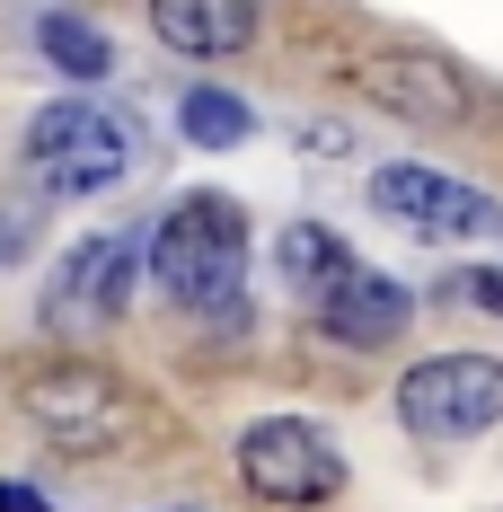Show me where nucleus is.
Here are the masks:
<instances>
[{
    "label": "nucleus",
    "instance_id": "f257e3e1",
    "mask_svg": "<svg viewBox=\"0 0 503 512\" xmlns=\"http://www.w3.org/2000/svg\"><path fill=\"white\" fill-rule=\"evenodd\" d=\"M239 265H248V212L230 204V195H186L151 230V283L186 309L230 301L239 292Z\"/></svg>",
    "mask_w": 503,
    "mask_h": 512
},
{
    "label": "nucleus",
    "instance_id": "f03ea898",
    "mask_svg": "<svg viewBox=\"0 0 503 512\" xmlns=\"http://www.w3.org/2000/svg\"><path fill=\"white\" fill-rule=\"evenodd\" d=\"M18 407H27V424L45 433L53 451H71V460H98V451H115V442H133V424H142L133 389H124L115 371L71 362V354L36 362V371L18 380Z\"/></svg>",
    "mask_w": 503,
    "mask_h": 512
},
{
    "label": "nucleus",
    "instance_id": "7ed1b4c3",
    "mask_svg": "<svg viewBox=\"0 0 503 512\" xmlns=\"http://www.w3.org/2000/svg\"><path fill=\"white\" fill-rule=\"evenodd\" d=\"M124 168H133V124L89 106V98H62L27 124V177L45 195H98Z\"/></svg>",
    "mask_w": 503,
    "mask_h": 512
},
{
    "label": "nucleus",
    "instance_id": "20e7f679",
    "mask_svg": "<svg viewBox=\"0 0 503 512\" xmlns=\"http://www.w3.org/2000/svg\"><path fill=\"white\" fill-rule=\"evenodd\" d=\"M398 415L433 442H477L503 424V362L495 354H433L398 380Z\"/></svg>",
    "mask_w": 503,
    "mask_h": 512
},
{
    "label": "nucleus",
    "instance_id": "39448f33",
    "mask_svg": "<svg viewBox=\"0 0 503 512\" xmlns=\"http://www.w3.org/2000/svg\"><path fill=\"white\" fill-rule=\"evenodd\" d=\"M239 486L265 495V504H327V495H345V460L318 424L265 415V424L239 433Z\"/></svg>",
    "mask_w": 503,
    "mask_h": 512
},
{
    "label": "nucleus",
    "instance_id": "423d86ee",
    "mask_svg": "<svg viewBox=\"0 0 503 512\" xmlns=\"http://www.w3.org/2000/svg\"><path fill=\"white\" fill-rule=\"evenodd\" d=\"M371 212H389V221L415 230V239H495L503 230L495 195L459 186V177H442V168H380V177H371Z\"/></svg>",
    "mask_w": 503,
    "mask_h": 512
},
{
    "label": "nucleus",
    "instance_id": "0eeeda50",
    "mask_svg": "<svg viewBox=\"0 0 503 512\" xmlns=\"http://www.w3.org/2000/svg\"><path fill=\"white\" fill-rule=\"evenodd\" d=\"M133 274H142L133 239H80V248H71V265L53 274V292H45V327H53V336L115 327V318H124V301H133Z\"/></svg>",
    "mask_w": 503,
    "mask_h": 512
},
{
    "label": "nucleus",
    "instance_id": "6e6552de",
    "mask_svg": "<svg viewBox=\"0 0 503 512\" xmlns=\"http://www.w3.org/2000/svg\"><path fill=\"white\" fill-rule=\"evenodd\" d=\"M362 98L406 115V124H459L468 115V80L442 53H371L362 62Z\"/></svg>",
    "mask_w": 503,
    "mask_h": 512
},
{
    "label": "nucleus",
    "instance_id": "1a4fd4ad",
    "mask_svg": "<svg viewBox=\"0 0 503 512\" xmlns=\"http://www.w3.org/2000/svg\"><path fill=\"white\" fill-rule=\"evenodd\" d=\"M406 327V292L389 274H371V265H353L345 283L318 301V336H336V345H389Z\"/></svg>",
    "mask_w": 503,
    "mask_h": 512
},
{
    "label": "nucleus",
    "instance_id": "9d476101",
    "mask_svg": "<svg viewBox=\"0 0 503 512\" xmlns=\"http://www.w3.org/2000/svg\"><path fill=\"white\" fill-rule=\"evenodd\" d=\"M151 27H159V45L195 53V62L256 45V9H248V0H159V9H151Z\"/></svg>",
    "mask_w": 503,
    "mask_h": 512
},
{
    "label": "nucleus",
    "instance_id": "9b49d317",
    "mask_svg": "<svg viewBox=\"0 0 503 512\" xmlns=\"http://www.w3.org/2000/svg\"><path fill=\"white\" fill-rule=\"evenodd\" d=\"M274 274H283L292 292H309V301H327V292L353 274V248L336 239V230H318V221H292V230L274 239Z\"/></svg>",
    "mask_w": 503,
    "mask_h": 512
},
{
    "label": "nucleus",
    "instance_id": "f8f14e48",
    "mask_svg": "<svg viewBox=\"0 0 503 512\" xmlns=\"http://www.w3.org/2000/svg\"><path fill=\"white\" fill-rule=\"evenodd\" d=\"M177 124H186V142H203V151H230V142H248V106L230 98V89H186Z\"/></svg>",
    "mask_w": 503,
    "mask_h": 512
},
{
    "label": "nucleus",
    "instance_id": "ddd939ff",
    "mask_svg": "<svg viewBox=\"0 0 503 512\" xmlns=\"http://www.w3.org/2000/svg\"><path fill=\"white\" fill-rule=\"evenodd\" d=\"M36 45H45L71 80H106V62H115L106 36H98V27H80V18H36Z\"/></svg>",
    "mask_w": 503,
    "mask_h": 512
},
{
    "label": "nucleus",
    "instance_id": "4468645a",
    "mask_svg": "<svg viewBox=\"0 0 503 512\" xmlns=\"http://www.w3.org/2000/svg\"><path fill=\"white\" fill-rule=\"evenodd\" d=\"M459 283H468V301H477V309H495V318H503V265H477V274H459Z\"/></svg>",
    "mask_w": 503,
    "mask_h": 512
},
{
    "label": "nucleus",
    "instance_id": "2eb2a0df",
    "mask_svg": "<svg viewBox=\"0 0 503 512\" xmlns=\"http://www.w3.org/2000/svg\"><path fill=\"white\" fill-rule=\"evenodd\" d=\"M0 512H53V504L27 486V477H0Z\"/></svg>",
    "mask_w": 503,
    "mask_h": 512
}]
</instances>
